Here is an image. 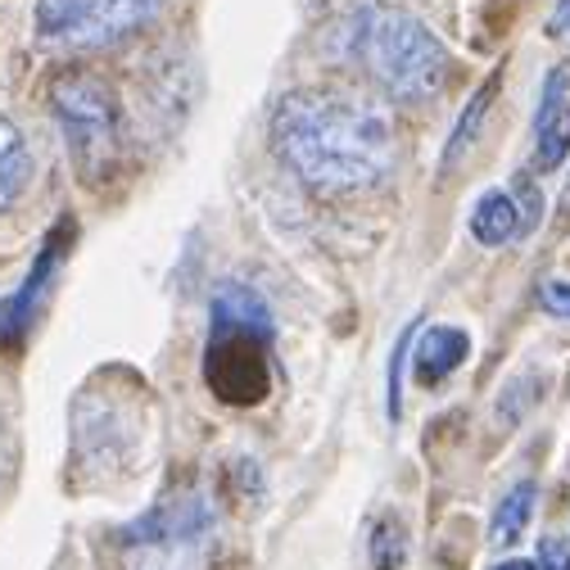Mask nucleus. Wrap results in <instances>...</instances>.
Instances as JSON below:
<instances>
[{
	"label": "nucleus",
	"mask_w": 570,
	"mask_h": 570,
	"mask_svg": "<svg viewBox=\"0 0 570 570\" xmlns=\"http://www.w3.org/2000/svg\"><path fill=\"white\" fill-rule=\"evenodd\" d=\"M561 28H570V0H561L557 14L548 19V32H561Z\"/></svg>",
	"instance_id": "obj_18"
},
{
	"label": "nucleus",
	"mask_w": 570,
	"mask_h": 570,
	"mask_svg": "<svg viewBox=\"0 0 570 570\" xmlns=\"http://www.w3.org/2000/svg\"><path fill=\"white\" fill-rule=\"evenodd\" d=\"M32 181V155H28V140L23 131L0 114V213H6Z\"/></svg>",
	"instance_id": "obj_10"
},
{
	"label": "nucleus",
	"mask_w": 570,
	"mask_h": 570,
	"mask_svg": "<svg viewBox=\"0 0 570 570\" xmlns=\"http://www.w3.org/2000/svg\"><path fill=\"white\" fill-rule=\"evenodd\" d=\"M50 100H55V118L63 127V140H68V150H73L82 177L96 181L114 155V140H118L114 91L91 73H63L50 87Z\"/></svg>",
	"instance_id": "obj_6"
},
{
	"label": "nucleus",
	"mask_w": 570,
	"mask_h": 570,
	"mask_svg": "<svg viewBox=\"0 0 570 570\" xmlns=\"http://www.w3.org/2000/svg\"><path fill=\"white\" fill-rule=\"evenodd\" d=\"M412 335H416V322L403 331V340L394 344V363H390V416L399 421V412H403V358H407V353H412Z\"/></svg>",
	"instance_id": "obj_14"
},
{
	"label": "nucleus",
	"mask_w": 570,
	"mask_h": 570,
	"mask_svg": "<svg viewBox=\"0 0 570 570\" xmlns=\"http://www.w3.org/2000/svg\"><path fill=\"white\" fill-rule=\"evenodd\" d=\"M539 570H570V543L561 539V534H548V539H539V561H534Z\"/></svg>",
	"instance_id": "obj_15"
},
{
	"label": "nucleus",
	"mask_w": 570,
	"mask_h": 570,
	"mask_svg": "<svg viewBox=\"0 0 570 570\" xmlns=\"http://www.w3.org/2000/svg\"><path fill=\"white\" fill-rule=\"evenodd\" d=\"M512 199H517V208H521V236H525V232H534V223L543 218V199H539L534 181L525 177V181H521V195H512Z\"/></svg>",
	"instance_id": "obj_17"
},
{
	"label": "nucleus",
	"mask_w": 570,
	"mask_h": 570,
	"mask_svg": "<svg viewBox=\"0 0 570 570\" xmlns=\"http://www.w3.org/2000/svg\"><path fill=\"white\" fill-rule=\"evenodd\" d=\"M493 570H539L534 561H503V566H493Z\"/></svg>",
	"instance_id": "obj_19"
},
{
	"label": "nucleus",
	"mask_w": 570,
	"mask_h": 570,
	"mask_svg": "<svg viewBox=\"0 0 570 570\" xmlns=\"http://www.w3.org/2000/svg\"><path fill=\"white\" fill-rule=\"evenodd\" d=\"M498 82H503V73H493L475 96H471V105H466V114L458 118V127H453V136H449V155H444V168H453L471 146H475V136H480V122L489 118V105H493V96H498Z\"/></svg>",
	"instance_id": "obj_12"
},
{
	"label": "nucleus",
	"mask_w": 570,
	"mask_h": 570,
	"mask_svg": "<svg viewBox=\"0 0 570 570\" xmlns=\"http://www.w3.org/2000/svg\"><path fill=\"white\" fill-rule=\"evenodd\" d=\"M534 498H539V489L530 480H521L503 493V503L493 508V521H489V543L493 548H512L525 534V525L534 517Z\"/></svg>",
	"instance_id": "obj_11"
},
{
	"label": "nucleus",
	"mask_w": 570,
	"mask_h": 570,
	"mask_svg": "<svg viewBox=\"0 0 570 570\" xmlns=\"http://www.w3.org/2000/svg\"><path fill=\"white\" fill-rule=\"evenodd\" d=\"M168 0H37V32L63 50H100L146 28Z\"/></svg>",
	"instance_id": "obj_5"
},
{
	"label": "nucleus",
	"mask_w": 570,
	"mask_h": 570,
	"mask_svg": "<svg viewBox=\"0 0 570 570\" xmlns=\"http://www.w3.org/2000/svg\"><path fill=\"white\" fill-rule=\"evenodd\" d=\"M407 561V530L403 521H381L372 530V566L376 570H399Z\"/></svg>",
	"instance_id": "obj_13"
},
{
	"label": "nucleus",
	"mask_w": 570,
	"mask_h": 570,
	"mask_svg": "<svg viewBox=\"0 0 570 570\" xmlns=\"http://www.w3.org/2000/svg\"><path fill=\"white\" fill-rule=\"evenodd\" d=\"M561 213H570V181H566V195H561Z\"/></svg>",
	"instance_id": "obj_20"
},
{
	"label": "nucleus",
	"mask_w": 570,
	"mask_h": 570,
	"mask_svg": "<svg viewBox=\"0 0 570 570\" xmlns=\"http://www.w3.org/2000/svg\"><path fill=\"white\" fill-rule=\"evenodd\" d=\"M566 87V73H552L548 78V96H543V109L534 118V164L543 173L561 168L566 155H570V100L561 96Z\"/></svg>",
	"instance_id": "obj_7"
},
{
	"label": "nucleus",
	"mask_w": 570,
	"mask_h": 570,
	"mask_svg": "<svg viewBox=\"0 0 570 570\" xmlns=\"http://www.w3.org/2000/svg\"><path fill=\"white\" fill-rule=\"evenodd\" d=\"M335 41L344 59H363L372 78L399 100H425L449 78L444 41L407 10H385L363 0V6H353L340 19Z\"/></svg>",
	"instance_id": "obj_2"
},
{
	"label": "nucleus",
	"mask_w": 570,
	"mask_h": 570,
	"mask_svg": "<svg viewBox=\"0 0 570 570\" xmlns=\"http://www.w3.org/2000/svg\"><path fill=\"white\" fill-rule=\"evenodd\" d=\"M272 340V313L249 285H223L213 299L208 335V385L227 403L263 399V344Z\"/></svg>",
	"instance_id": "obj_4"
},
{
	"label": "nucleus",
	"mask_w": 570,
	"mask_h": 570,
	"mask_svg": "<svg viewBox=\"0 0 570 570\" xmlns=\"http://www.w3.org/2000/svg\"><path fill=\"white\" fill-rule=\"evenodd\" d=\"M218 512L204 493H173L122 530V570H208Z\"/></svg>",
	"instance_id": "obj_3"
},
{
	"label": "nucleus",
	"mask_w": 570,
	"mask_h": 570,
	"mask_svg": "<svg viewBox=\"0 0 570 570\" xmlns=\"http://www.w3.org/2000/svg\"><path fill=\"white\" fill-rule=\"evenodd\" d=\"M272 140L317 190H367L394 168V122L372 100L295 91L272 114Z\"/></svg>",
	"instance_id": "obj_1"
},
{
	"label": "nucleus",
	"mask_w": 570,
	"mask_h": 570,
	"mask_svg": "<svg viewBox=\"0 0 570 570\" xmlns=\"http://www.w3.org/2000/svg\"><path fill=\"white\" fill-rule=\"evenodd\" d=\"M466 353H471L466 331H458V326H431V331L416 340V348H412V372H416L421 385H435V381L453 376L466 363Z\"/></svg>",
	"instance_id": "obj_8"
},
{
	"label": "nucleus",
	"mask_w": 570,
	"mask_h": 570,
	"mask_svg": "<svg viewBox=\"0 0 570 570\" xmlns=\"http://www.w3.org/2000/svg\"><path fill=\"white\" fill-rule=\"evenodd\" d=\"M471 236L480 245H508L521 236V208L508 190H484L471 208Z\"/></svg>",
	"instance_id": "obj_9"
},
{
	"label": "nucleus",
	"mask_w": 570,
	"mask_h": 570,
	"mask_svg": "<svg viewBox=\"0 0 570 570\" xmlns=\"http://www.w3.org/2000/svg\"><path fill=\"white\" fill-rule=\"evenodd\" d=\"M539 304H543L552 317H566V322H570V281H543V285H539Z\"/></svg>",
	"instance_id": "obj_16"
}]
</instances>
